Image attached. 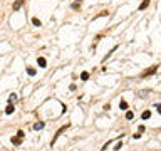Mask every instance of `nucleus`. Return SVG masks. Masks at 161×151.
Here are the masks:
<instances>
[{
  "label": "nucleus",
  "instance_id": "f257e3e1",
  "mask_svg": "<svg viewBox=\"0 0 161 151\" xmlns=\"http://www.w3.org/2000/svg\"><path fill=\"white\" fill-rule=\"evenodd\" d=\"M67 128H69V124H66V126H62V128L59 129V131H57L56 134H54V139H52V146H54V143H56V139H57V138H59V136H61L62 133H64V131H66Z\"/></svg>",
  "mask_w": 161,
  "mask_h": 151
},
{
  "label": "nucleus",
  "instance_id": "f03ea898",
  "mask_svg": "<svg viewBox=\"0 0 161 151\" xmlns=\"http://www.w3.org/2000/svg\"><path fill=\"white\" fill-rule=\"evenodd\" d=\"M156 71H158V66H153V67H151V69H148V71H144V72L141 74V76H143V77H146V76H151V74H154Z\"/></svg>",
  "mask_w": 161,
  "mask_h": 151
},
{
  "label": "nucleus",
  "instance_id": "7ed1b4c3",
  "mask_svg": "<svg viewBox=\"0 0 161 151\" xmlns=\"http://www.w3.org/2000/svg\"><path fill=\"white\" fill-rule=\"evenodd\" d=\"M22 139H24V138H20V136H15V138H12V143H14L15 146H19L20 143H22Z\"/></svg>",
  "mask_w": 161,
  "mask_h": 151
},
{
  "label": "nucleus",
  "instance_id": "20e7f679",
  "mask_svg": "<svg viewBox=\"0 0 161 151\" xmlns=\"http://www.w3.org/2000/svg\"><path fill=\"white\" fill-rule=\"evenodd\" d=\"M37 64H39L40 67H45L47 66V61H45L44 57H39V59H37Z\"/></svg>",
  "mask_w": 161,
  "mask_h": 151
},
{
  "label": "nucleus",
  "instance_id": "39448f33",
  "mask_svg": "<svg viewBox=\"0 0 161 151\" xmlns=\"http://www.w3.org/2000/svg\"><path fill=\"white\" fill-rule=\"evenodd\" d=\"M14 109H15V107H14V104H12V102H9V106H7V109H5V114H12V112H14Z\"/></svg>",
  "mask_w": 161,
  "mask_h": 151
},
{
  "label": "nucleus",
  "instance_id": "423d86ee",
  "mask_svg": "<svg viewBox=\"0 0 161 151\" xmlns=\"http://www.w3.org/2000/svg\"><path fill=\"white\" fill-rule=\"evenodd\" d=\"M119 107H121L122 111H126V109H128V102H126L124 99H121V101H119Z\"/></svg>",
  "mask_w": 161,
  "mask_h": 151
},
{
  "label": "nucleus",
  "instance_id": "0eeeda50",
  "mask_svg": "<svg viewBox=\"0 0 161 151\" xmlns=\"http://www.w3.org/2000/svg\"><path fill=\"white\" fill-rule=\"evenodd\" d=\"M22 5H24V0H17L15 4H14V10H19Z\"/></svg>",
  "mask_w": 161,
  "mask_h": 151
},
{
  "label": "nucleus",
  "instance_id": "6e6552de",
  "mask_svg": "<svg viewBox=\"0 0 161 151\" xmlns=\"http://www.w3.org/2000/svg\"><path fill=\"white\" fill-rule=\"evenodd\" d=\"M149 117H151V112H149V111H144L143 114H141V119H143V121H146V119H149Z\"/></svg>",
  "mask_w": 161,
  "mask_h": 151
},
{
  "label": "nucleus",
  "instance_id": "1a4fd4ad",
  "mask_svg": "<svg viewBox=\"0 0 161 151\" xmlns=\"http://www.w3.org/2000/svg\"><path fill=\"white\" fill-rule=\"evenodd\" d=\"M44 126H45V124L40 121V123H35V124H34V129H35V131H39V129H42Z\"/></svg>",
  "mask_w": 161,
  "mask_h": 151
},
{
  "label": "nucleus",
  "instance_id": "9d476101",
  "mask_svg": "<svg viewBox=\"0 0 161 151\" xmlns=\"http://www.w3.org/2000/svg\"><path fill=\"white\" fill-rule=\"evenodd\" d=\"M148 5H149V0H143V4L139 5V10H144V9H146Z\"/></svg>",
  "mask_w": 161,
  "mask_h": 151
},
{
  "label": "nucleus",
  "instance_id": "9b49d317",
  "mask_svg": "<svg viewBox=\"0 0 161 151\" xmlns=\"http://www.w3.org/2000/svg\"><path fill=\"white\" fill-rule=\"evenodd\" d=\"M81 5H82V0H77V2H74V4H72V9H74V10H77Z\"/></svg>",
  "mask_w": 161,
  "mask_h": 151
},
{
  "label": "nucleus",
  "instance_id": "f8f14e48",
  "mask_svg": "<svg viewBox=\"0 0 161 151\" xmlns=\"http://www.w3.org/2000/svg\"><path fill=\"white\" fill-rule=\"evenodd\" d=\"M32 24L35 25V27H40V25H42V22H40V20L37 19V17H34V19H32Z\"/></svg>",
  "mask_w": 161,
  "mask_h": 151
},
{
  "label": "nucleus",
  "instance_id": "ddd939ff",
  "mask_svg": "<svg viewBox=\"0 0 161 151\" xmlns=\"http://www.w3.org/2000/svg\"><path fill=\"white\" fill-rule=\"evenodd\" d=\"M27 74H29V76H35V74H37V71H35L34 67H27Z\"/></svg>",
  "mask_w": 161,
  "mask_h": 151
},
{
  "label": "nucleus",
  "instance_id": "4468645a",
  "mask_svg": "<svg viewBox=\"0 0 161 151\" xmlns=\"http://www.w3.org/2000/svg\"><path fill=\"white\" fill-rule=\"evenodd\" d=\"M133 117H134V112H133V111H128V112H126V119H133Z\"/></svg>",
  "mask_w": 161,
  "mask_h": 151
},
{
  "label": "nucleus",
  "instance_id": "2eb2a0df",
  "mask_svg": "<svg viewBox=\"0 0 161 151\" xmlns=\"http://www.w3.org/2000/svg\"><path fill=\"white\" fill-rule=\"evenodd\" d=\"M81 79H82V81H87V79H89V72H82V74H81Z\"/></svg>",
  "mask_w": 161,
  "mask_h": 151
},
{
  "label": "nucleus",
  "instance_id": "dca6fc26",
  "mask_svg": "<svg viewBox=\"0 0 161 151\" xmlns=\"http://www.w3.org/2000/svg\"><path fill=\"white\" fill-rule=\"evenodd\" d=\"M14 101H17V94H10L9 97V102H14Z\"/></svg>",
  "mask_w": 161,
  "mask_h": 151
},
{
  "label": "nucleus",
  "instance_id": "f3484780",
  "mask_svg": "<svg viewBox=\"0 0 161 151\" xmlns=\"http://www.w3.org/2000/svg\"><path fill=\"white\" fill-rule=\"evenodd\" d=\"M17 136H20V138H24L25 134H24V131H22V129H20V131H17Z\"/></svg>",
  "mask_w": 161,
  "mask_h": 151
},
{
  "label": "nucleus",
  "instance_id": "a211bd4d",
  "mask_svg": "<svg viewBox=\"0 0 161 151\" xmlns=\"http://www.w3.org/2000/svg\"><path fill=\"white\" fill-rule=\"evenodd\" d=\"M156 109H158V112L161 114V104H156Z\"/></svg>",
  "mask_w": 161,
  "mask_h": 151
}]
</instances>
